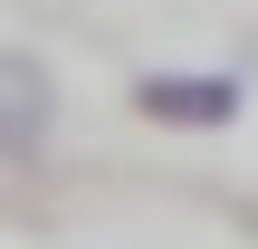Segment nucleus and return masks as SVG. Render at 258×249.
<instances>
[{
    "instance_id": "nucleus-1",
    "label": "nucleus",
    "mask_w": 258,
    "mask_h": 249,
    "mask_svg": "<svg viewBox=\"0 0 258 249\" xmlns=\"http://www.w3.org/2000/svg\"><path fill=\"white\" fill-rule=\"evenodd\" d=\"M134 115H153V125H230L239 77H134Z\"/></svg>"
},
{
    "instance_id": "nucleus-2",
    "label": "nucleus",
    "mask_w": 258,
    "mask_h": 249,
    "mask_svg": "<svg viewBox=\"0 0 258 249\" xmlns=\"http://www.w3.org/2000/svg\"><path fill=\"white\" fill-rule=\"evenodd\" d=\"M57 125V86L38 58H0V154H38Z\"/></svg>"
}]
</instances>
